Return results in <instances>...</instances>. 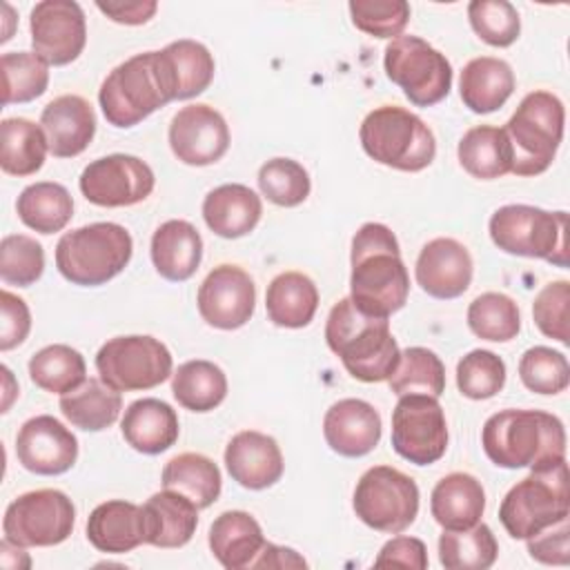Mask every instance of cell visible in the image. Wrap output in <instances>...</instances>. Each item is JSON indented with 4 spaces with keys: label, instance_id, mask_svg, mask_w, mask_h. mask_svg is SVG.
<instances>
[{
    "label": "cell",
    "instance_id": "cell-25",
    "mask_svg": "<svg viewBox=\"0 0 570 570\" xmlns=\"http://www.w3.org/2000/svg\"><path fill=\"white\" fill-rule=\"evenodd\" d=\"M125 441L142 454H160L169 450L180 434L176 410L160 399H138L127 405L120 421Z\"/></svg>",
    "mask_w": 570,
    "mask_h": 570
},
{
    "label": "cell",
    "instance_id": "cell-50",
    "mask_svg": "<svg viewBox=\"0 0 570 570\" xmlns=\"http://www.w3.org/2000/svg\"><path fill=\"white\" fill-rule=\"evenodd\" d=\"M350 16L358 31L394 40L410 22V4L405 0H352Z\"/></svg>",
    "mask_w": 570,
    "mask_h": 570
},
{
    "label": "cell",
    "instance_id": "cell-27",
    "mask_svg": "<svg viewBox=\"0 0 570 570\" xmlns=\"http://www.w3.org/2000/svg\"><path fill=\"white\" fill-rule=\"evenodd\" d=\"M145 543L156 548H183L198 525V508L174 490L156 492L142 505Z\"/></svg>",
    "mask_w": 570,
    "mask_h": 570
},
{
    "label": "cell",
    "instance_id": "cell-16",
    "mask_svg": "<svg viewBox=\"0 0 570 570\" xmlns=\"http://www.w3.org/2000/svg\"><path fill=\"white\" fill-rule=\"evenodd\" d=\"M33 51L53 67L73 62L87 42L85 11L73 0H42L29 18Z\"/></svg>",
    "mask_w": 570,
    "mask_h": 570
},
{
    "label": "cell",
    "instance_id": "cell-9",
    "mask_svg": "<svg viewBox=\"0 0 570 570\" xmlns=\"http://www.w3.org/2000/svg\"><path fill=\"white\" fill-rule=\"evenodd\" d=\"M492 243L514 256L568 267V214L532 205H503L490 218Z\"/></svg>",
    "mask_w": 570,
    "mask_h": 570
},
{
    "label": "cell",
    "instance_id": "cell-1",
    "mask_svg": "<svg viewBox=\"0 0 570 570\" xmlns=\"http://www.w3.org/2000/svg\"><path fill=\"white\" fill-rule=\"evenodd\" d=\"M410 294V274L401 261L394 232L383 223H365L352 238V303L379 318L399 312Z\"/></svg>",
    "mask_w": 570,
    "mask_h": 570
},
{
    "label": "cell",
    "instance_id": "cell-54",
    "mask_svg": "<svg viewBox=\"0 0 570 570\" xmlns=\"http://www.w3.org/2000/svg\"><path fill=\"white\" fill-rule=\"evenodd\" d=\"M376 568H414V570H425L428 568V550L425 543L416 537H394L390 539L379 557L374 559Z\"/></svg>",
    "mask_w": 570,
    "mask_h": 570
},
{
    "label": "cell",
    "instance_id": "cell-41",
    "mask_svg": "<svg viewBox=\"0 0 570 570\" xmlns=\"http://www.w3.org/2000/svg\"><path fill=\"white\" fill-rule=\"evenodd\" d=\"M29 376L36 387L62 396L87 381V365L78 350L56 343L31 356Z\"/></svg>",
    "mask_w": 570,
    "mask_h": 570
},
{
    "label": "cell",
    "instance_id": "cell-17",
    "mask_svg": "<svg viewBox=\"0 0 570 570\" xmlns=\"http://www.w3.org/2000/svg\"><path fill=\"white\" fill-rule=\"evenodd\" d=\"M198 314L216 330L243 327L256 307V285L238 265L214 267L198 287Z\"/></svg>",
    "mask_w": 570,
    "mask_h": 570
},
{
    "label": "cell",
    "instance_id": "cell-47",
    "mask_svg": "<svg viewBox=\"0 0 570 570\" xmlns=\"http://www.w3.org/2000/svg\"><path fill=\"white\" fill-rule=\"evenodd\" d=\"M519 379L530 392L559 394L570 383V365L563 352L534 345L519 361Z\"/></svg>",
    "mask_w": 570,
    "mask_h": 570
},
{
    "label": "cell",
    "instance_id": "cell-21",
    "mask_svg": "<svg viewBox=\"0 0 570 570\" xmlns=\"http://www.w3.org/2000/svg\"><path fill=\"white\" fill-rule=\"evenodd\" d=\"M323 436L341 456H365L381 441V414L367 401L341 399L325 412Z\"/></svg>",
    "mask_w": 570,
    "mask_h": 570
},
{
    "label": "cell",
    "instance_id": "cell-7",
    "mask_svg": "<svg viewBox=\"0 0 570 570\" xmlns=\"http://www.w3.org/2000/svg\"><path fill=\"white\" fill-rule=\"evenodd\" d=\"M566 109L550 91H530L505 122L503 131L512 149V174L539 176L543 174L563 140Z\"/></svg>",
    "mask_w": 570,
    "mask_h": 570
},
{
    "label": "cell",
    "instance_id": "cell-53",
    "mask_svg": "<svg viewBox=\"0 0 570 570\" xmlns=\"http://www.w3.org/2000/svg\"><path fill=\"white\" fill-rule=\"evenodd\" d=\"M528 552L534 561L546 566H566L570 561V528L568 519L550 525L537 537L528 539Z\"/></svg>",
    "mask_w": 570,
    "mask_h": 570
},
{
    "label": "cell",
    "instance_id": "cell-34",
    "mask_svg": "<svg viewBox=\"0 0 570 570\" xmlns=\"http://www.w3.org/2000/svg\"><path fill=\"white\" fill-rule=\"evenodd\" d=\"M456 154L461 167L479 180H494L512 169V149L503 127L476 125L468 129Z\"/></svg>",
    "mask_w": 570,
    "mask_h": 570
},
{
    "label": "cell",
    "instance_id": "cell-5",
    "mask_svg": "<svg viewBox=\"0 0 570 570\" xmlns=\"http://www.w3.org/2000/svg\"><path fill=\"white\" fill-rule=\"evenodd\" d=\"M363 151L392 169L421 171L436 156L432 129L412 111L383 105L370 111L358 129Z\"/></svg>",
    "mask_w": 570,
    "mask_h": 570
},
{
    "label": "cell",
    "instance_id": "cell-8",
    "mask_svg": "<svg viewBox=\"0 0 570 570\" xmlns=\"http://www.w3.org/2000/svg\"><path fill=\"white\" fill-rule=\"evenodd\" d=\"M570 514L568 463L532 470L508 490L499 505V521L512 539H532Z\"/></svg>",
    "mask_w": 570,
    "mask_h": 570
},
{
    "label": "cell",
    "instance_id": "cell-2",
    "mask_svg": "<svg viewBox=\"0 0 570 570\" xmlns=\"http://www.w3.org/2000/svg\"><path fill=\"white\" fill-rule=\"evenodd\" d=\"M485 456L508 470H546L566 461L563 423L541 410H501L481 430Z\"/></svg>",
    "mask_w": 570,
    "mask_h": 570
},
{
    "label": "cell",
    "instance_id": "cell-48",
    "mask_svg": "<svg viewBox=\"0 0 570 570\" xmlns=\"http://www.w3.org/2000/svg\"><path fill=\"white\" fill-rule=\"evenodd\" d=\"M468 18L474 33L490 47H510L521 33V18L508 0H472Z\"/></svg>",
    "mask_w": 570,
    "mask_h": 570
},
{
    "label": "cell",
    "instance_id": "cell-19",
    "mask_svg": "<svg viewBox=\"0 0 570 570\" xmlns=\"http://www.w3.org/2000/svg\"><path fill=\"white\" fill-rule=\"evenodd\" d=\"M16 454L20 465L33 474H65L78 459V439L58 419L38 414L18 430Z\"/></svg>",
    "mask_w": 570,
    "mask_h": 570
},
{
    "label": "cell",
    "instance_id": "cell-43",
    "mask_svg": "<svg viewBox=\"0 0 570 570\" xmlns=\"http://www.w3.org/2000/svg\"><path fill=\"white\" fill-rule=\"evenodd\" d=\"M2 105H20L40 98L49 85V65L36 51H9L0 58Z\"/></svg>",
    "mask_w": 570,
    "mask_h": 570
},
{
    "label": "cell",
    "instance_id": "cell-26",
    "mask_svg": "<svg viewBox=\"0 0 570 570\" xmlns=\"http://www.w3.org/2000/svg\"><path fill=\"white\" fill-rule=\"evenodd\" d=\"M160 69L171 100H187L203 94L214 80V56L203 42L183 38L158 51Z\"/></svg>",
    "mask_w": 570,
    "mask_h": 570
},
{
    "label": "cell",
    "instance_id": "cell-31",
    "mask_svg": "<svg viewBox=\"0 0 570 570\" xmlns=\"http://www.w3.org/2000/svg\"><path fill=\"white\" fill-rule=\"evenodd\" d=\"M265 546L261 523L243 510L218 514L209 528V550L227 570L252 568Z\"/></svg>",
    "mask_w": 570,
    "mask_h": 570
},
{
    "label": "cell",
    "instance_id": "cell-42",
    "mask_svg": "<svg viewBox=\"0 0 570 570\" xmlns=\"http://www.w3.org/2000/svg\"><path fill=\"white\" fill-rule=\"evenodd\" d=\"M387 381L396 396L428 394L439 399L445 392V365L428 347H407Z\"/></svg>",
    "mask_w": 570,
    "mask_h": 570
},
{
    "label": "cell",
    "instance_id": "cell-24",
    "mask_svg": "<svg viewBox=\"0 0 570 570\" xmlns=\"http://www.w3.org/2000/svg\"><path fill=\"white\" fill-rule=\"evenodd\" d=\"M87 539L98 552H131L145 543L142 505L125 499H111L96 505L87 519Z\"/></svg>",
    "mask_w": 570,
    "mask_h": 570
},
{
    "label": "cell",
    "instance_id": "cell-11",
    "mask_svg": "<svg viewBox=\"0 0 570 570\" xmlns=\"http://www.w3.org/2000/svg\"><path fill=\"white\" fill-rule=\"evenodd\" d=\"M352 505L367 528L401 534L419 514V488L401 470L374 465L358 479Z\"/></svg>",
    "mask_w": 570,
    "mask_h": 570
},
{
    "label": "cell",
    "instance_id": "cell-44",
    "mask_svg": "<svg viewBox=\"0 0 570 570\" xmlns=\"http://www.w3.org/2000/svg\"><path fill=\"white\" fill-rule=\"evenodd\" d=\"M468 325L483 341H512L521 330L519 305L501 292L479 294L468 307Z\"/></svg>",
    "mask_w": 570,
    "mask_h": 570
},
{
    "label": "cell",
    "instance_id": "cell-40",
    "mask_svg": "<svg viewBox=\"0 0 570 570\" xmlns=\"http://www.w3.org/2000/svg\"><path fill=\"white\" fill-rule=\"evenodd\" d=\"M499 554V543L485 523L465 530H443L439 561L445 570H488Z\"/></svg>",
    "mask_w": 570,
    "mask_h": 570
},
{
    "label": "cell",
    "instance_id": "cell-6",
    "mask_svg": "<svg viewBox=\"0 0 570 570\" xmlns=\"http://www.w3.org/2000/svg\"><path fill=\"white\" fill-rule=\"evenodd\" d=\"M100 109L109 125L129 129L171 102L158 51L136 53L109 71L98 91Z\"/></svg>",
    "mask_w": 570,
    "mask_h": 570
},
{
    "label": "cell",
    "instance_id": "cell-46",
    "mask_svg": "<svg viewBox=\"0 0 570 570\" xmlns=\"http://www.w3.org/2000/svg\"><path fill=\"white\" fill-rule=\"evenodd\" d=\"M505 385V363L490 350H472L456 365V387L472 401L492 399Z\"/></svg>",
    "mask_w": 570,
    "mask_h": 570
},
{
    "label": "cell",
    "instance_id": "cell-52",
    "mask_svg": "<svg viewBox=\"0 0 570 570\" xmlns=\"http://www.w3.org/2000/svg\"><path fill=\"white\" fill-rule=\"evenodd\" d=\"M31 330V312L27 303L11 294L9 289L0 292V350L9 352L18 347Z\"/></svg>",
    "mask_w": 570,
    "mask_h": 570
},
{
    "label": "cell",
    "instance_id": "cell-51",
    "mask_svg": "<svg viewBox=\"0 0 570 570\" xmlns=\"http://www.w3.org/2000/svg\"><path fill=\"white\" fill-rule=\"evenodd\" d=\"M568 305H570V283L568 281H554L548 283L532 303V318L534 325L546 334L548 338H554L563 345L570 343V330H568Z\"/></svg>",
    "mask_w": 570,
    "mask_h": 570
},
{
    "label": "cell",
    "instance_id": "cell-30",
    "mask_svg": "<svg viewBox=\"0 0 570 570\" xmlns=\"http://www.w3.org/2000/svg\"><path fill=\"white\" fill-rule=\"evenodd\" d=\"M485 492L476 476L452 472L443 476L430 497V512L443 530H465L481 521Z\"/></svg>",
    "mask_w": 570,
    "mask_h": 570
},
{
    "label": "cell",
    "instance_id": "cell-32",
    "mask_svg": "<svg viewBox=\"0 0 570 570\" xmlns=\"http://www.w3.org/2000/svg\"><path fill=\"white\" fill-rule=\"evenodd\" d=\"M514 91L512 67L492 56L472 58L459 78V94L463 105L474 114H490L505 105Z\"/></svg>",
    "mask_w": 570,
    "mask_h": 570
},
{
    "label": "cell",
    "instance_id": "cell-4",
    "mask_svg": "<svg viewBox=\"0 0 570 570\" xmlns=\"http://www.w3.org/2000/svg\"><path fill=\"white\" fill-rule=\"evenodd\" d=\"M134 254L131 234L118 223H91L56 245V267L73 285L96 287L118 276Z\"/></svg>",
    "mask_w": 570,
    "mask_h": 570
},
{
    "label": "cell",
    "instance_id": "cell-39",
    "mask_svg": "<svg viewBox=\"0 0 570 570\" xmlns=\"http://www.w3.org/2000/svg\"><path fill=\"white\" fill-rule=\"evenodd\" d=\"M171 394L189 412H209L225 401L227 376L216 363L194 358L174 372Z\"/></svg>",
    "mask_w": 570,
    "mask_h": 570
},
{
    "label": "cell",
    "instance_id": "cell-20",
    "mask_svg": "<svg viewBox=\"0 0 570 570\" xmlns=\"http://www.w3.org/2000/svg\"><path fill=\"white\" fill-rule=\"evenodd\" d=\"M472 267V256L463 243L454 238H434L423 245L414 276L428 296L450 301L470 287Z\"/></svg>",
    "mask_w": 570,
    "mask_h": 570
},
{
    "label": "cell",
    "instance_id": "cell-12",
    "mask_svg": "<svg viewBox=\"0 0 570 570\" xmlns=\"http://www.w3.org/2000/svg\"><path fill=\"white\" fill-rule=\"evenodd\" d=\"M171 352L147 334L109 338L96 354L100 381L116 392L151 390L171 374Z\"/></svg>",
    "mask_w": 570,
    "mask_h": 570
},
{
    "label": "cell",
    "instance_id": "cell-35",
    "mask_svg": "<svg viewBox=\"0 0 570 570\" xmlns=\"http://www.w3.org/2000/svg\"><path fill=\"white\" fill-rule=\"evenodd\" d=\"M122 410L120 392L105 385L100 379H87L76 390L60 396L62 416L78 430L100 432L118 421Z\"/></svg>",
    "mask_w": 570,
    "mask_h": 570
},
{
    "label": "cell",
    "instance_id": "cell-37",
    "mask_svg": "<svg viewBox=\"0 0 570 570\" xmlns=\"http://www.w3.org/2000/svg\"><path fill=\"white\" fill-rule=\"evenodd\" d=\"M18 218L38 234H56L73 216V200L65 185L42 180L24 187L16 200Z\"/></svg>",
    "mask_w": 570,
    "mask_h": 570
},
{
    "label": "cell",
    "instance_id": "cell-28",
    "mask_svg": "<svg viewBox=\"0 0 570 570\" xmlns=\"http://www.w3.org/2000/svg\"><path fill=\"white\" fill-rule=\"evenodd\" d=\"M261 214V196L240 183L220 185L203 200V218L220 238L247 236L258 225Z\"/></svg>",
    "mask_w": 570,
    "mask_h": 570
},
{
    "label": "cell",
    "instance_id": "cell-29",
    "mask_svg": "<svg viewBox=\"0 0 570 570\" xmlns=\"http://www.w3.org/2000/svg\"><path fill=\"white\" fill-rule=\"evenodd\" d=\"M203 258V238L189 220H165L151 236V263L156 272L171 281L183 283L191 278Z\"/></svg>",
    "mask_w": 570,
    "mask_h": 570
},
{
    "label": "cell",
    "instance_id": "cell-22",
    "mask_svg": "<svg viewBox=\"0 0 570 570\" xmlns=\"http://www.w3.org/2000/svg\"><path fill=\"white\" fill-rule=\"evenodd\" d=\"M225 468L229 476L247 490L274 485L285 470L278 443L256 430L234 434L225 448Z\"/></svg>",
    "mask_w": 570,
    "mask_h": 570
},
{
    "label": "cell",
    "instance_id": "cell-45",
    "mask_svg": "<svg viewBox=\"0 0 570 570\" xmlns=\"http://www.w3.org/2000/svg\"><path fill=\"white\" fill-rule=\"evenodd\" d=\"M258 187L278 207L301 205L312 189L307 169L292 158H272L258 169Z\"/></svg>",
    "mask_w": 570,
    "mask_h": 570
},
{
    "label": "cell",
    "instance_id": "cell-36",
    "mask_svg": "<svg viewBox=\"0 0 570 570\" xmlns=\"http://www.w3.org/2000/svg\"><path fill=\"white\" fill-rule=\"evenodd\" d=\"M160 481L165 490L180 492L191 503H196L198 510L209 508L220 497L223 488L218 465L198 452H183L169 459L163 468Z\"/></svg>",
    "mask_w": 570,
    "mask_h": 570
},
{
    "label": "cell",
    "instance_id": "cell-38",
    "mask_svg": "<svg viewBox=\"0 0 570 570\" xmlns=\"http://www.w3.org/2000/svg\"><path fill=\"white\" fill-rule=\"evenodd\" d=\"M49 151L40 125L27 118H4L0 122V167L9 176H31L45 165Z\"/></svg>",
    "mask_w": 570,
    "mask_h": 570
},
{
    "label": "cell",
    "instance_id": "cell-18",
    "mask_svg": "<svg viewBox=\"0 0 570 570\" xmlns=\"http://www.w3.org/2000/svg\"><path fill=\"white\" fill-rule=\"evenodd\" d=\"M169 147L185 165H214L229 149V127L214 107L205 102L187 105L171 118Z\"/></svg>",
    "mask_w": 570,
    "mask_h": 570
},
{
    "label": "cell",
    "instance_id": "cell-10",
    "mask_svg": "<svg viewBox=\"0 0 570 570\" xmlns=\"http://www.w3.org/2000/svg\"><path fill=\"white\" fill-rule=\"evenodd\" d=\"M385 76L416 107L441 102L452 89L450 60L419 36H399L385 47Z\"/></svg>",
    "mask_w": 570,
    "mask_h": 570
},
{
    "label": "cell",
    "instance_id": "cell-14",
    "mask_svg": "<svg viewBox=\"0 0 570 570\" xmlns=\"http://www.w3.org/2000/svg\"><path fill=\"white\" fill-rule=\"evenodd\" d=\"M392 448L414 465H432L445 454L448 423L436 396H399L392 410Z\"/></svg>",
    "mask_w": 570,
    "mask_h": 570
},
{
    "label": "cell",
    "instance_id": "cell-55",
    "mask_svg": "<svg viewBox=\"0 0 570 570\" xmlns=\"http://www.w3.org/2000/svg\"><path fill=\"white\" fill-rule=\"evenodd\" d=\"M96 7L118 24H145L158 9L154 0H116V2H96Z\"/></svg>",
    "mask_w": 570,
    "mask_h": 570
},
{
    "label": "cell",
    "instance_id": "cell-15",
    "mask_svg": "<svg viewBox=\"0 0 570 570\" xmlns=\"http://www.w3.org/2000/svg\"><path fill=\"white\" fill-rule=\"evenodd\" d=\"M154 171L138 156L109 154L89 163L80 174L82 196L98 207H129L154 191Z\"/></svg>",
    "mask_w": 570,
    "mask_h": 570
},
{
    "label": "cell",
    "instance_id": "cell-3",
    "mask_svg": "<svg viewBox=\"0 0 570 570\" xmlns=\"http://www.w3.org/2000/svg\"><path fill=\"white\" fill-rule=\"evenodd\" d=\"M327 347L341 358L350 376L363 383H381L399 365L401 350L387 318L361 312L352 298H341L327 314Z\"/></svg>",
    "mask_w": 570,
    "mask_h": 570
},
{
    "label": "cell",
    "instance_id": "cell-23",
    "mask_svg": "<svg viewBox=\"0 0 570 570\" xmlns=\"http://www.w3.org/2000/svg\"><path fill=\"white\" fill-rule=\"evenodd\" d=\"M49 151L56 158H73L82 154L96 134V114L89 100L76 94L53 98L40 116Z\"/></svg>",
    "mask_w": 570,
    "mask_h": 570
},
{
    "label": "cell",
    "instance_id": "cell-56",
    "mask_svg": "<svg viewBox=\"0 0 570 570\" xmlns=\"http://www.w3.org/2000/svg\"><path fill=\"white\" fill-rule=\"evenodd\" d=\"M305 566H307V561L296 550L274 546L267 541L252 563V568H305Z\"/></svg>",
    "mask_w": 570,
    "mask_h": 570
},
{
    "label": "cell",
    "instance_id": "cell-33",
    "mask_svg": "<svg viewBox=\"0 0 570 570\" xmlns=\"http://www.w3.org/2000/svg\"><path fill=\"white\" fill-rule=\"evenodd\" d=\"M265 307L274 325L298 330L312 323L318 309V289L307 274L283 272L267 285Z\"/></svg>",
    "mask_w": 570,
    "mask_h": 570
},
{
    "label": "cell",
    "instance_id": "cell-49",
    "mask_svg": "<svg viewBox=\"0 0 570 570\" xmlns=\"http://www.w3.org/2000/svg\"><path fill=\"white\" fill-rule=\"evenodd\" d=\"M45 272L42 245L24 234H9L0 243V278L7 285L29 287Z\"/></svg>",
    "mask_w": 570,
    "mask_h": 570
},
{
    "label": "cell",
    "instance_id": "cell-13",
    "mask_svg": "<svg viewBox=\"0 0 570 570\" xmlns=\"http://www.w3.org/2000/svg\"><path fill=\"white\" fill-rule=\"evenodd\" d=\"M76 523L71 499L53 488L16 497L2 519L4 539L20 548H47L69 539Z\"/></svg>",
    "mask_w": 570,
    "mask_h": 570
}]
</instances>
